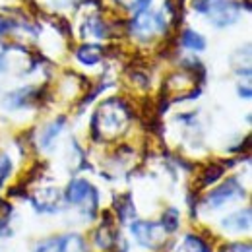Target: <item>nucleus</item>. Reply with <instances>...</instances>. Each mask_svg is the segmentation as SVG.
Returning a JSON list of instances; mask_svg holds the SVG:
<instances>
[{
    "mask_svg": "<svg viewBox=\"0 0 252 252\" xmlns=\"http://www.w3.org/2000/svg\"><path fill=\"white\" fill-rule=\"evenodd\" d=\"M55 252H90V249H88V243L82 235L72 233V235L57 237Z\"/></svg>",
    "mask_w": 252,
    "mask_h": 252,
    "instance_id": "obj_5",
    "label": "nucleus"
},
{
    "mask_svg": "<svg viewBox=\"0 0 252 252\" xmlns=\"http://www.w3.org/2000/svg\"><path fill=\"white\" fill-rule=\"evenodd\" d=\"M10 171H12V161H10V158L2 156V158H0V187H2L4 181L8 179Z\"/></svg>",
    "mask_w": 252,
    "mask_h": 252,
    "instance_id": "obj_16",
    "label": "nucleus"
},
{
    "mask_svg": "<svg viewBox=\"0 0 252 252\" xmlns=\"http://www.w3.org/2000/svg\"><path fill=\"white\" fill-rule=\"evenodd\" d=\"M94 192H95L94 187H92L88 181L78 179V181H72V183L68 185V189H66V200H68L70 204H82V202H86L88 196H92Z\"/></svg>",
    "mask_w": 252,
    "mask_h": 252,
    "instance_id": "obj_6",
    "label": "nucleus"
},
{
    "mask_svg": "<svg viewBox=\"0 0 252 252\" xmlns=\"http://www.w3.org/2000/svg\"><path fill=\"white\" fill-rule=\"evenodd\" d=\"M163 28H165V24H163V20L159 16H154V14L144 12V10L138 12V16L132 22V30L140 37H150L156 32H159V30H163Z\"/></svg>",
    "mask_w": 252,
    "mask_h": 252,
    "instance_id": "obj_4",
    "label": "nucleus"
},
{
    "mask_svg": "<svg viewBox=\"0 0 252 252\" xmlns=\"http://www.w3.org/2000/svg\"><path fill=\"white\" fill-rule=\"evenodd\" d=\"M221 227L225 231H233V233H241V231H249L251 229V210L247 208L245 212H235L229 218L221 221Z\"/></svg>",
    "mask_w": 252,
    "mask_h": 252,
    "instance_id": "obj_7",
    "label": "nucleus"
},
{
    "mask_svg": "<svg viewBox=\"0 0 252 252\" xmlns=\"http://www.w3.org/2000/svg\"><path fill=\"white\" fill-rule=\"evenodd\" d=\"M179 223H181V216L175 208H169L163 212V218H161V227L165 233H175L179 229Z\"/></svg>",
    "mask_w": 252,
    "mask_h": 252,
    "instance_id": "obj_10",
    "label": "nucleus"
},
{
    "mask_svg": "<svg viewBox=\"0 0 252 252\" xmlns=\"http://www.w3.org/2000/svg\"><path fill=\"white\" fill-rule=\"evenodd\" d=\"M220 252H252L251 243H227L221 245Z\"/></svg>",
    "mask_w": 252,
    "mask_h": 252,
    "instance_id": "obj_15",
    "label": "nucleus"
},
{
    "mask_svg": "<svg viewBox=\"0 0 252 252\" xmlns=\"http://www.w3.org/2000/svg\"><path fill=\"white\" fill-rule=\"evenodd\" d=\"M115 2H119L123 8H130V10H144L148 4H150V0H115Z\"/></svg>",
    "mask_w": 252,
    "mask_h": 252,
    "instance_id": "obj_17",
    "label": "nucleus"
},
{
    "mask_svg": "<svg viewBox=\"0 0 252 252\" xmlns=\"http://www.w3.org/2000/svg\"><path fill=\"white\" fill-rule=\"evenodd\" d=\"M117 212H119L121 221H126V220H130V218L136 216V210H134V206H132V202H130L128 196L117 200Z\"/></svg>",
    "mask_w": 252,
    "mask_h": 252,
    "instance_id": "obj_14",
    "label": "nucleus"
},
{
    "mask_svg": "<svg viewBox=\"0 0 252 252\" xmlns=\"http://www.w3.org/2000/svg\"><path fill=\"white\" fill-rule=\"evenodd\" d=\"M55 243H57V237L45 239V241H41V243L35 247V252H55Z\"/></svg>",
    "mask_w": 252,
    "mask_h": 252,
    "instance_id": "obj_18",
    "label": "nucleus"
},
{
    "mask_svg": "<svg viewBox=\"0 0 252 252\" xmlns=\"http://www.w3.org/2000/svg\"><path fill=\"white\" fill-rule=\"evenodd\" d=\"M4 68V59H2V55H0V70Z\"/></svg>",
    "mask_w": 252,
    "mask_h": 252,
    "instance_id": "obj_20",
    "label": "nucleus"
},
{
    "mask_svg": "<svg viewBox=\"0 0 252 252\" xmlns=\"http://www.w3.org/2000/svg\"><path fill=\"white\" fill-rule=\"evenodd\" d=\"M245 196V189L235 181V179H229L225 181L221 187H218L216 190H212L206 198V204L210 208H221L225 206L227 202H233V200H239Z\"/></svg>",
    "mask_w": 252,
    "mask_h": 252,
    "instance_id": "obj_2",
    "label": "nucleus"
},
{
    "mask_svg": "<svg viewBox=\"0 0 252 252\" xmlns=\"http://www.w3.org/2000/svg\"><path fill=\"white\" fill-rule=\"evenodd\" d=\"M130 233L134 235L136 243L142 245V247L156 249L158 245H161V241L158 239L159 227L156 223H150V221H134L130 225Z\"/></svg>",
    "mask_w": 252,
    "mask_h": 252,
    "instance_id": "obj_3",
    "label": "nucleus"
},
{
    "mask_svg": "<svg viewBox=\"0 0 252 252\" xmlns=\"http://www.w3.org/2000/svg\"><path fill=\"white\" fill-rule=\"evenodd\" d=\"M194 8L208 14L216 26L233 24L239 18V6L233 4L231 0H196Z\"/></svg>",
    "mask_w": 252,
    "mask_h": 252,
    "instance_id": "obj_1",
    "label": "nucleus"
},
{
    "mask_svg": "<svg viewBox=\"0 0 252 252\" xmlns=\"http://www.w3.org/2000/svg\"><path fill=\"white\" fill-rule=\"evenodd\" d=\"M63 126H64V119H59V121H55L53 125L47 126L45 132L41 134V146H43V148H51V144L57 140V136H59V132H61Z\"/></svg>",
    "mask_w": 252,
    "mask_h": 252,
    "instance_id": "obj_11",
    "label": "nucleus"
},
{
    "mask_svg": "<svg viewBox=\"0 0 252 252\" xmlns=\"http://www.w3.org/2000/svg\"><path fill=\"white\" fill-rule=\"evenodd\" d=\"M8 30H12V24L8 22V20H4V18H0V35L2 33H6Z\"/></svg>",
    "mask_w": 252,
    "mask_h": 252,
    "instance_id": "obj_19",
    "label": "nucleus"
},
{
    "mask_svg": "<svg viewBox=\"0 0 252 252\" xmlns=\"http://www.w3.org/2000/svg\"><path fill=\"white\" fill-rule=\"evenodd\" d=\"M221 175H223V167L221 165H208L204 169L202 177H200V187H208V185L216 183Z\"/></svg>",
    "mask_w": 252,
    "mask_h": 252,
    "instance_id": "obj_12",
    "label": "nucleus"
},
{
    "mask_svg": "<svg viewBox=\"0 0 252 252\" xmlns=\"http://www.w3.org/2000/svg\"><path fill=\"white\" fill-rule=\"evenodd\" d=\"M76 57H78V61L84 64H88V66H94L101 61V49L99 47H94V45H84L78 53H76Z\"/></svg>",
    "mask_w": 252,
    "mask_h": 252,
    "instance_id": "obj_8",
    "label": "nucleus"
},
{
    "mask_svg": "<svg viewBox=\"0 0 252 252\" xmlns=\"http://www.w3.org/2000/svg\"><path fill=\"white\" fill-rule=\"evenodd\" d=\"M183 45H185L187 49H192V51H202V49L206 47V41H204V37L198 35V33L185 32L183 33Z\"/></svg>",
    "mask_w": 252,
    "mask_h": 252,
    "instance_id": "obj_13",
    "label": "nucleus"
},
{
    "mask_svg": "<svg viewBox=\"0 0 252 252\" xmlns=\"http://www.w3.org/2000/svg\"><path fill=\"white\" fill-rule=\"evenodd\" d=\"M185 251L187 252H212V245L202 239L200 235H189L185 239Z\"/></svg>",
    "mask_w": 252,
    "mask_h": 252,
    "instance_id": "obj_9",
    "label": "nucleus"
}]
</instances>
